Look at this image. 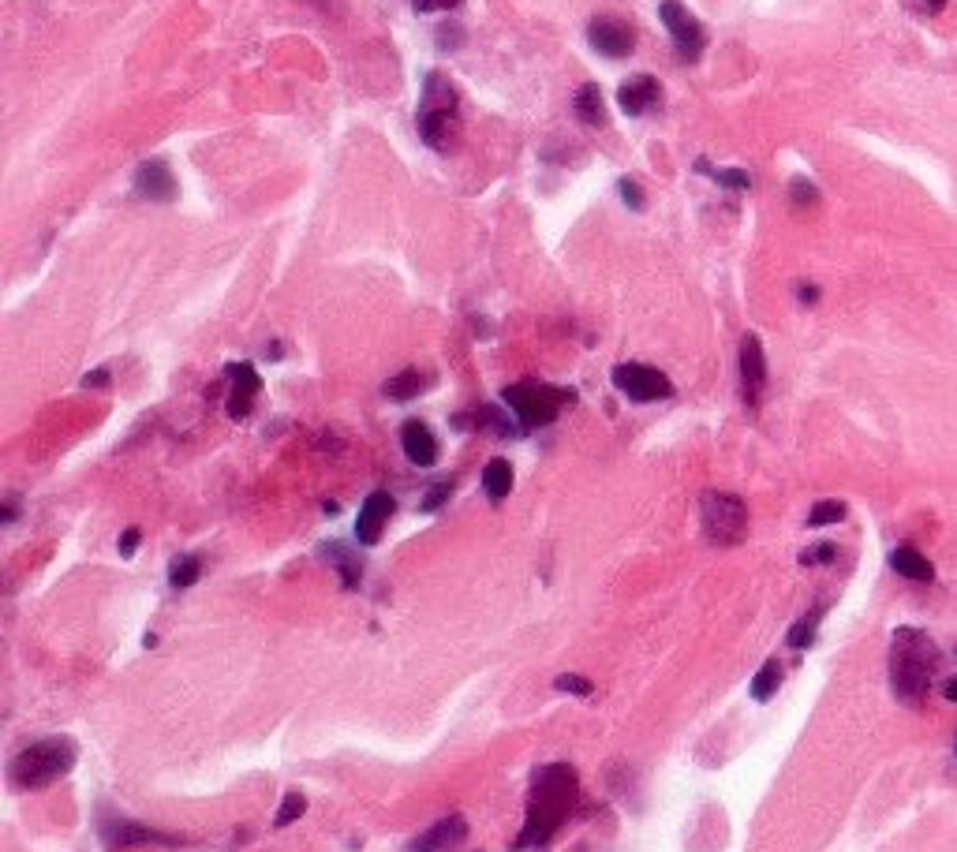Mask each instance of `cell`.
<instances>
[{
  "label": "cell",
  "instance_id": "6da1fadb",
  "mask_svg": "<svg viewBox=\"0 0 957 852\" xmlns=\"http://www.w3.org/2000/svg\"><path fill=\"white\" fill-rule=\"evenodd\" d=\"M576 800H580V778H576V770L569 763H546V767L535 770L516 849H539V845H546L565 826V819L576 808Z\"/></svg>",
  "mask_w": 957,
  "mask_h": 852
},
{
  "label": "cell",
  "instance_id": "7a4b0ae2",
  "mask_svg": "<svg viewBox=\"0 0 957 852\" xmlns=\"http://www.w3.org/2000/svg\"><path fill=\"white\" fill-rule=\"evenodd\" d=\"M943 662V651L920 628H898L890 639V688L901 703H920L928 696L931 677Z\"/></svg>",
  "mask_w": 957,
  "mask_h": 852
},
{
  "label": "cell",
  "instance_id": "3957f363",
  "mask_svg": "<svg viewBox=\"0 0 957 852\" xmlns=\"http://www.w3.org/2000/svg\"><path fill=\"white\" fill-rule=\"evenodd\" d=\"M75 767V744L68 737H49L27 744L19 755H12L8 763V781L19 793H38L57 785L60 778H68Z\"/></svg>",
  "mask_w": 957,
  "mask_h": 852
},
{
  "label": "cell",
  "instance_id": "277c9868",
  "mask_svg": "<svg viewBox=\"0 0 957 852\" xmlns=\"http://www.w3.org/2000/svg\"><path fill=\"white\" fill-rule=\"evenodd\" d=\"M501 400H505V408L516 415L520 430L528 434V430H539V426L554 423L561 415V408L576 400V393H572V389H561V385H546V382H516V385H505Z\"/></svg>",
  "mask_w": 957,
  "mask_h": 852
},
{
  "label": "cell",
  "instance_id": "5b68a950",
  "mask_svg": "<svg viewBox=\"0 0 957 852\" xmlns=\"http://www.w3.org/2000/svg\"><path fill=\"white\" fill-rule=\"evenodd\" d=\"M415 128H419V139L434 146V150H445L449 131L457 128V90H453V83L445 79L442 71H430L427 75L423 101L415 109Z\"/></svg>",
  "mask_w": 957,
  "mask_h": 852
},
{
  "label": "cell",
  "instance_id": "8992f818",
  "mask_svg": "<svg viewBox=\"0 0 957 852\" xmlns=\"http://www.w3.org/2000/svg\"><path fill=\"white\" fill-rule=\"evenodd\" d=\"M700 524L715 546H737L748 531V505L737 494L711 490L700 497Z\"/></svg>",
  "mask_w": 957,
  "mask_h": 852
},
{
  "label": "cell",
  "instance_id": "52a82bcc",
  "mask_svg": "<svg viewBox=\"0 0 957 852\" xmlns=\"http://www.w3.org/2000/svg\"><path fill=\"white\" fill-rule=\"evenodd\" d=\"M614 389L621 397H629L632 404H655V400L673 397V382L658 367L647 363H617L614 367Z\"/></svg>",
  "mask_w": 957,
  "mask_h": 852
},
{
  "label": "cell",
  "instance_id": "ba28073f",
  "mask_svg": "<svg viewBox=\"0 0 957 852\" xmlns=\"http://www.w3.org/2000/svg\"><path fill=\"white\" fill-rule=\"evenodd\" d=\"M658 19H662V27L670 30L673 49H677L681 57L685 60L700 57L703 45H707V34H703L700 19L688 12L681 0H662V4H658Z\"/></svg>",
  "mask_w": 957,
  "mask_h": 852
},
{
  "label": "cell",
  "instance_id": "9c48e42d",
  "mask_svg": "<svg viewBox=\"0 0 957 852\" xmlns=\"http://www.w3.org/2000/svg\"><path fill=\"white\" fill-rule=\"evenodd\" d=\"M587 42H591V49H599L606 60H621L632 53L636 30H632V23L617 19V15H595L591 27H587Z\"/></svg>",
  "mask_w": 957,
  "mask_h": 852
},
{
  "label": "cell",
  "instance_id": "30bf717a",
  "mask_svg": "<svg viewBox=\"0 0 957 852\" xmlns=\"http://www.w3.org/2000/svg\"><path fill=\"white\" fill-rule=\"evenodd\" d=\"M767 389V355L756 333H748L741 341V393L748 408H759V397Z\"/></svg>",
  "mask_w": 957,
  "mask_h": 852
},
{
  "label": "cell",
  "instance_id": "8fae6325",
  "mask_svg": "<svg viewBox=\"0 0 957 852\" xmlns=\"http://www.w3.org/2000/svg\"><path fill=\"white\" fill-rule=\"evenodd\" d=\"M393 509H397V501H393L386 490H374V494H367V501L359 505V516H356L359 546H378V539H382V531H386Z\"/></svg>",
  "mask_w": 957,
  "mask_h": 852
},
{
  "label": "cell",
  "instance_id": "7c38bea8",
  "mask_svg": "<svg viewBox=\"0 0 957 852\" xmlns=\"http://www.w3.org/2000/svg\"><path fill=\"white\" fill-rule=\"evenodd\" d=\"M617 105H621V113L625 116H647L651 109L662 105V83H658L655 75L640 71V75H632V79L621 83V90H617Z\"/></svg>",
  "mask_w": 957,
  "mask_h": 852
},
{
  "label": "cell",
  "instance_id": "4fadbf2b",
  "mask_svg": "<svg viewBox=\"0 0 957 852\" xmlns=\"http://www.w3.org/2000/svg\"><path fill=\"white\" fill-rule=\"evenodd\" d=\"M101 838H105V845L109 849H131V845H180V838H172V834H161V830H154V826H143V823H128V819H116V823H105L101 826Z\"/></svg>",
  "mask_w": 957,
  "mask_h": 852
},
{
  "label": "cell",
  "instance_id": "5bb4252c",
  "mask_svg": "<svg viewBox=\"0 0 957 852\" xmlns=\"http://www.w3.org/2000/svg\"><path fill=\"white\" fill-rule=\"evenodd\" d=\"M225 374H229V415L232 419H247L251 415V404H255V397L262 393V378H258V370L251 367V363H229L225 367Z\"/></svg>",
  "mask_w": 957,
  "mask_h": 852
},
{
  "label": "cell",
  "instance_id": "9a60e30c",
  "mask_svg": "<svg viewBox=\"0 0 957 852\" xmlns=\"http://www.w3.org/2000/svg\"><path fill=\"white\" fill-rule=\"evenodd\" d=\"M400 449L415 468H434L438 464V438L423 419H408L400 426Z\"/></svg>",
  "mask_w": 957,
  "mask_h": 852
},
{
  "label": "cell",
  "instance_id": "2e32d148",
  "mask_svg": "<svg viewBox=\"0 0 957 852\" xmlns=\"http://www.w3.org/2000/svg\"><path fill=\"white\" fill-rule=\"evenodd\" d=\"M464 838H468L464 815H445V819H438L430 830H423V834L408 845V852H449V849H457Z\"/></svg>",
  "mask_w": 957,
  "mask_h": 852
},
{
  "label": "cell",
  "instance_id": "e0dca14e",
  "mask_svg": "<svg viewBox=\"0 0 957 852\" xmlns=\"http://www.w3.org/2000/svg\"><path fill=\"white\" fill-rule=\"evenodd\" d=\"M135 191H139L143 199H150V202H172V199H176V180H172L169 165H165L161 157H154V161H143V165L135 169Z\"/></svg>",
  "mask_w": 957,
  "mask_h": 852
},
{
  "label": "cell",
  "instance_id": "ac0fdd59",
  "mask_svg": "<svg viewBox=\"0 0 957 852\" xmlns=\"http://www.w3.org/2000/svg\"><path fill=\"white\" fill-rule=\"evenodd\" d=\"M890 568H894L898 576H905V580H913V583H931V580H935V565H931V561L920 554V550H913V546H898V550L890 554Z\"/></svg>",
  "mask_w": 957,
  "mask_h": 852
},
{
  "label": "cell",
  "instance_id": "d6986e66",
  "mask_svg": "<svg viewBox=\"0 0 957 852\" xmlns=\"http://www.w3.org/2000/svg\"><path fill=\"white\" fill-rule=\"evenodd\" d=\"M572 109H576V116L584 120L587 128H602V124H606V101H602V90L595 83L580 86V94H576V101H572Z\"/></svg>",
  "mask_w": 957,
  "mask_h": 852
},
{
  "label": "cell",
  "instance_id": "ffe728a7",
  "mask_svg": "<svg viewBox=\"0 0 957 852\" xmlns=\"http://www.w3.org/2000/svg\"><path fill=\"white\" fill-rule=\"evenodd\" d=\"M430 385V378L423 374V370H400V374H393L386 385H382V393H386L389 400H397V404H404V400H415L423 389Z\"/></svg>",
  "mask_w": 957,
  "mask_h": 852
},
{
  "label": "cell",
  "instance_id": "44dd1931",
  "mask_svg": "<svg viewBox=\"0 0 957 852\" xmlns=\"http://www.w3.org/2000/svg\"><path fill=\"white\" fill-rule=\"evenodd\" d=\"M483 490L490 501H505L509 490H513V464L501 460V456H494V460L483 468Z\"/></svg>",
  "mask_w": 957,
  "mask_h": 852
},
{
  "label": "cell",
  "instance_id": "7402d4cb",
  "mask_svg": "<svg viewBox=\"0 0 957 852\" xmlns=\"http://www.w3.org/2000/svg\"><path fill=\"white\" fill-rule=\"evenodd\" d=\"M326 557L333 561V568L341 572V583L348 587V591H356L359 580H363V561H359V554H352L348 546H341V542H333V546H326Z\"/></svg>",
  "mask_w": 957,
  "mask_h": 852
},
{
  "label": "cell",
  "instance_id": "603a6c76",
  "mask_svg": "<svg viewBox=\"0 0 957 852\" xmlns=\"http://www.w3.org/2000/svg\"><path fill=\"white\" fill-rule=\"evenodd\" d=\"M778 688H782V662H778V658H767V662L759 666L756 677H752V684H748V696L756 699V703H767Z\"/></svg>",
  "mask_w": 957,
  "mask_h": 852
},
{
  "label": "cell",
  "instance_id": "cb8c5ba5",
  "mask_svg": "<svg viewBox=\"0 0 957 852\" xmlns=\"http://www.w3.org/2000/svg\"><path fill=\"white\" fill-rule=\"evenodd\" d=\"M819 621H823V610L815 606V610H808L804 617H800L797 625L789 628V636H786V643L793 647V651H808L815 643V632H819Z\"/></svg>",
  "mask_w": 957,
  "mask_h": 852
},
{
  "label": "cell",
  "instance_id": "d4e9b609",
  "mask_svg": "<svg viewBox=\"0 0 957 852\" xmlns=\"http://www.w3.org/2000/svg\"><path fill=\"white\" fill-rule=\"evenodd\" d=\"M199 576H202V561H199L195 554L172 557V565H169V587L184 591V587H191V583H199Z\"/></svg>",
  "mask_w": 957,
  "mask_h": 852
},
{
  "label": "cell",
  "instance_id": "484cf974",
  "mask_svg": "<svg viewBox=\"0 0 957 852\" xmlns=\"http://www.w3.org/2000/svg\"><path fill=\"white\" fill-rule=\"evenodd\" d=\"M696 172H707L711 180H715L718 187H733V191H744V187H752V176L744 169H711L707 161H696Z\"/></svg>",
  "mask_w": 957,
  "mask_h": 852
},
{
  "label": "cell",
  "instance_id": "4316f807",
  "mask_svg": "<svg viewBox=\"0 0 957 852\" xmlns=\"http://www.w3.org/2000/svg\"><path fill=\"white\" fill-rule=\"evenodd\" d=\"M842 520H845L842 501H819V505L808 512V527H830V524H842Z\"/></svg>",
  "mask_w": 957,
  "mask_h": 852
},
{
  "label": "cell",
  "instance_id": "83f0119b",
  "mask_svg": "<svg viewBox=\"0 0 957 852\" xmlns=\"http://www.w3.org/2000/svg\"><path fill=\"white\" fill-rule=\"evenodd\" d=\"M303 811H307V800H303V793H285V800H281V808H277V815H273V823L277 826H288L296 823Z\"/></svg>",
  "mask_w": 957,
  "mask_h": 852
},
{
  "label": "cell",
  "instance_id": "f1b7e54d",
  "mask_svg": "<svg viewBox=\"0 0 957 852\" xmlns=\"http://www.w3.org/2000/svg\"><path fill=\"white\" fill-rule=\"evenodd\" d=\"M554 688L558 692H569V696H595V684L587 681V677H580V673H561V677H554Z\"/></svg>",
  "mask_w": 957,
  "mask_h": 852
},
{
  "label": "cell",
  "instance_id": "f546056e",
  "mask_svg": "<svg viewBox=\"0 0 957 852\" xmlns=\"http://www.w3.org/2000/svg\"><path fill=\"white\" fill-rule=\"evenodd\" d=\"M838 561V546L834 542H819V546H808L800 554V565H834Z\"/></svg>",
  "mask_w": 957,
  "mask_h": 852
},
{
  "label": "cell",
  "instance_id": "4dcf8cb0",
  "mask_svg": "<svg viewBox=\"0 0 957 852\" xmlns=\"http://www.w3.org/2000/svg\"><path fill=\"white\" fill-rule=\"evenodd\" d=\"M789 195H793V206H815V202H819V191H815V187L808 184L804 176H797V180H793Z\"/></svg>",
  "mask_w": 957,
  "mask_h": 852
},
{
  "label": "cell",
  "instance_id": "1f68e13d",
  "mask_svg": "<svg viewBox=\"0 0 957 852\" xmlns=\"http://www.w3.org/2000/svg\"><path fill=\"white\" fill-rule=\"evenodd\" d=\"M449 494H453V483H438V486H430L427 490V497H423V505L419 509L423 512H438L449 501Z\"/></svg>",
  "mask_w": 957,
  "mask_h": 852
},
{
  "label": "cell",
  "instance_id": "d6a6232c",
  "mask_svg": "<svg viewBox=\"0 0 957 852\" xmlns=\"http://www.w3.org/2000/svg\"><path fill=\"white\" fill-rule=\"evenodd\" d=\"M617 195L625 199V206H629V210H643V191H640V184H636V180H629V176H625V180L617 184Z\"/></svg>",
  "mask_w": 957,
  "mask_h": 852
},
{
  "label": "cell",
  "instance_id": "836d02e7",
  "mask_svg": "<svg viewBox=\"0 0 957 852\" xmlns=\"http://www.w3.org/2000/svg\"><path fill=\"white\" fill-rule=\"evenodd\" d=\"M460 0H412V8L415 12H449V8H457Z\"/></svg>",
  "mask_w": 957,
  "mask_h": 852
},
{
  "label": "cell",
  "instance_id": "e575fe53",
  "mask_svg": "<svg viewBox=\"0 0 957 852\" xmlns=\"http://www.w3.org/2000/svg\"><path fill=\"white\" fill-rule=\"evenodd\" d=\"M139 539H143V535H139V527H128V531L120 535V554H124V557L135 554V546H139Z\"/></svg>",
  "mask_w": 957,
  "mask_h": 852
},
{
  "label": "cell",
  "instance_id": "d590c367",
  "mask_svg": "<svg viewBox=\"0 0 957 852\" xmlns=\"http://www.w3.org/2000/svg\"><path fill=\"white\" fill-rule=\"evenodd\" d=\"M105 382H109V370H90V374L83 378L86 389H90V385H105Z\"/></svg>",
  "mask_w": 957,
  "mask_h": 852
},
{
  "label": "cell",
  "instance_id": "8d00e7d4",
  "mask_svg": "<svg viewBox=\"0 0 957 852\" xmlns=\"http://www.w3.org/2000/svg\"><path fill=\"white\" fill-rule=\"evenodd\" d=\"M797 292H800V303H815V299H819V288H815V284H800Z\"/></svg>",
  "mask_w": 957,
  "mask_h": 852
},
{
  "label": "cell",
  "instance_id": "74e56055",
  "mask_svg": "<svg viewBox=\"0 0 957 852\" xmlns=\"http://www.w3.org/2000/svg\"><path fill=\"white\" fill-rule=\"evenodd\" d=\"M943 699H950V703H957V673H954V677H946V681H943Z\"/></svg>",
  "mask_w": 957,
  "mask_h": 852
}]
</instances>
